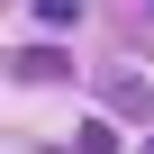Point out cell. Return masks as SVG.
Here are the masks:
<instances>
[{
	"instance_id": "cell-1",
	"label": "cell",
	"mask_w": 154,
	"mask_h": 154,
	"mask_svg": "<svg viewBox=\"0 0 154 154\" xmlns=\"http://www.w3.org/2000/svg\"><path fill=\"white\" fill-rule=\"evenodd\" d=\"M109 109H118V118H154V91H145V82H127V72H118V82H109Z\"/></svg>"
},
{
	"instance_id": "cell-2",
	"label": "cell",
	"mask_w": 154,
	"mask_h": 154,
	"mask_svg": "<svg viewBox=\"0 0 154 154\" xmlns=\"http://www.w3.org/2000/svg\"><path fill=\"white\" fill-rule=\"evenodd\" d=\"M18 72H27V82H54V72H72V63H63L54 45H27V54H18Z\"/></svg>"
},
{
	"instance_id": "cell-3",
	"label": "cell",
	"mask_w": 154,
	"mask_h": 154,
	"mask_svg": "<svg viewBox=\"0 0 154 154\" xmlns=\"http://www.w3.org/2000/svg\"><path fill=\"white\" fill-rule=\"evenodd\" d=\"M36 18H45V27H72V18H82V0H36Z\"/></svg>"
},
{
	"instance_id": "cell-4",
	"label": "cell",
	"mask_w": 154,
	"mask_h": 154,
	"mask_svg": "<svg viewBox=\"0 0 154 154\" xmlns=\"http://www.w3.org/2000/svg\"><path fill=\"white\" fill-rule=\"evenodd\" d=\"M145 9H154V0H145Z\"/></svg>"
}]
</instances>
